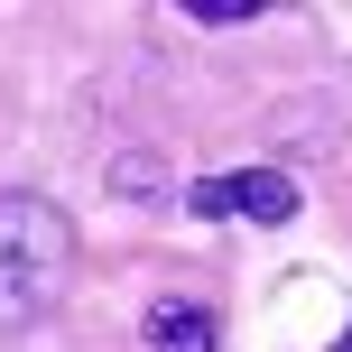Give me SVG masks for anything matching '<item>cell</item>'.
Returning <instances> with one entry per match:
<instances>
[{"label": "cell", "instance_id": "cell-1", "mask_svg": "<svg viewBox=\"0 0 352 352\" xmlns=\"http://www.w3.org/2000/svg\"><path fill=\"white\" fill-rule=\"evenodd\" d=\"M74 260V223L47 204V195H0V343L28 334L37 316L56 306Z\"/></svg>", "mask_w": 352, "mask_h": 352}, {"label": "cell", "instance_id": "cell-6", "mask_svg": "<svg viewBox=\"0 0 352 352\" xmlns=\"http://www.w3.org/2000/svg\"><path fill=\"white\" fill-rule=\"evenodd\" d=\"M334 352H352V324H343V343H334Z\"/></svg>", "mask_w": 352, "mask_h": 352}, {"label": "cell", "instance_id": "cell-3", "mask_svg": "<svg viewBox=\"0 0 352 352\" xmlns=\"http://www.w3.org/2000/svg\"><path fill=\"white\" fill-rule=\"evenodd\" d=\"M213 343H223V324L195 297H158L148 306V352H213Z\"/></svg>", "mask_w": 352, "mask_h": 352}, {"label": "cell", "instance_id": "cell-2", "mask_svg": "<svg viewBox=\"0 0 352 352\" xmlns=\"http://www.w3.org/2000/svg\"><path fill=\"white\" fill-rule=\"evenodd\" d=\"M223 195H232V213H250V223H297V176L287 167H241V176H223Z\"/></svg>", "mask_w": 352, "mask_h": 352}, {"label": "cell", "instance_id": "cell-4", "mask_svg": "<svg viewBox=\"0 0 352 352\" xmlns=\"http://www.w3.org/2000/svg\"><path fill=\"white\" fill-rule=\"evenodd\" d=\"M186 213H195V223H223V213H232L223 176H204V186H186Z\"/></svg>", "mask_w": 352, "mask_h": 352}, {"label": "cell", "instance_id": "cell-5", "mask_svg": "<svg viewBox=\"0 0 352 352\" xmlns=\"http://www.w3.org/2000/svg\"><path fill=\"white\" fill-rule=\"evenodd\" d=\"M186 19H204V28H232V19H260V0H195Z\"/></svg>", "mask_w": 352, "mask_h": 352}]
</instances>
